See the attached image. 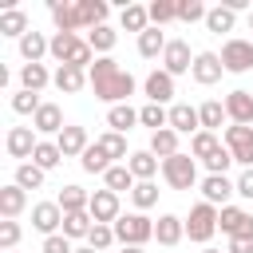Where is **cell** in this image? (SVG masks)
<instances>
[{
  "instance_id": "obj_6",
  "label": "cell",
  "mask_w": 253,
  "mask_h": 253,
  "mask_svg": "<svg viewBox=\"0 0 253 253\" xmlns=\"http://www.w3.org/2000/svg\"><path fill=\"white\" fill-rule=\"evenodd\" d=\"M221 67L229 75H245L253 67V40H241V36H229L221 43Z\"/></svg>"
},
{
  "instance_id": "obj_1",
  "label": "cell",
  "mask_w": 253,
  "mask_h": 253,
  "mask_svg": "<svg viewBox=\"0 0 253 253\" xmlns=\"http://www.w3.org/2000/svg\"><path fill=\"white\" fill-rule=\"evenodd\" d=\"M87 79H91L95 99H103V103H111V107L126 103V99L138 91V79H134L130 71H123L111 55H99V59L87 67Z\"/></svg>"
},
{
  "instance_id": "obj_21",
  "label": "cell",
  "mask_w": 253,
  "mask_h": 253,
  "mask_svg": "<svg viewBox=\"0 0 253 253\" xmlns=\"http://www.w3.org/2000/svg\"><path fill=\"white\" fill-rule=\"evenodd\" d=\"M28 32H32V24H28V12L24 8H4L0 12V36H8V40L20 43Z\"/></svg>"
},
{
  "instance_id": "obj_44",
  "label": "cell",
  "mask_w": 253,
  "mask_h": 253,
  "mask_svg": "<svg viewBox=\"0 0 253 253\" xmlns=\"http://www.w3.org/2000/svg\"><path fill=\"white\" fill-rule=\"evenodd\" d=\"M130 202H134V210H138V213L154 210V206H158V186H154V182H134Z\"/></svg>"
},
{
  "instance_id": "obj_12",
  "label": "cell",
  "mask_w": 253,
  "mask_h": 253,
  "mask_svg": "<svg viewBox=\"0 0 253 253\" xmlns=\"http://www.w3.org/2000/svg\"><path fill=\"white\" fill-rule=\"evenodd\" d=\"M190 75H194V83H198V87H213V83L225 75V67H221V55H217V51H198V55H194V67H190Z\"/></svg>"
},
{
  "instance_id": "obj_43",
  "label": "cell",
  "mask_w": 253,
  "mask_h": 253,
  "mask_svg": "<svg viewBox=\"0 0 253 253\" xmlns=\"http://www.w3.org/2000/svg\"><path fill=\"white\" fill-rule=\"evenodd\" d=\"M20 190H40L43 186V170L36 162H16V178H12Z\"/></svg>"
},
{
  "instance_id": "obj_38",
  "label": "cell",
  "mask_w": 253,
  "mask_h": 253,
  "mask_svg": "<svg viewBox=\"0 0 253 253\" xmlns=\"http://www.w3.org/2000/svg\"><path fill=\"white\" fill-rule=\"evenodd\" d=\"M198 119H202V130H213V134H217V130H221V123H225L229 115H225V103L206 99V103L198 107Z\"/></svg>"
},
{
  "instance_id": "obj_58",
  "label": "cell",
  "mask_w": 253,
  "mask_h": 253,
  "mask_svg": "<svg viewBox=\"0 0 253 253\" xmlns=\"http://www.w3.org/2000/svg\"><path fill=\"white\" fill-rule=\"evenodd\" d=\"M12 253H16V249H12Z\"/></svg>"
},
{
  "instance_id": "obj_34",
  "label": "cell",
  "mask_w": 253,
  "mask_h": 253,
  "mask_svg": "<svg viewBox=\"0 0 253 253\" xmlns=\"http://www.w3.org/2000/svg\"><path fill=\"white\" fill-rule=\"evenodd\" d=\"M233 28H237V12H233V8H225V4H213V8H210V16H206V32L221 36V32H233Z\"/></svg>"
},
{
  "instance_id": "obj_5",
  "label": "cell",
  "mask_w": 253,
  "mask_h": 253,
  "mask_svg": "<svg viewBox=\"0 0 253 253\" xmlns=\"http://www.w3.org/2000/svg\"><path fill=\"white\" fill-rule=\"evenodd\" d=\"M217 206H210V202H198L194 210H190V217H186V237L190 241H198V245H206L213 233H217Z\"/></svg>"
},
{
  "instance_id": "obj_48",
  "label": "cell",
  "mask_w": 253,
  "mask_h": 253,
  "mask_svg": "<svg viewBox=\"0 0 253 253\" xmlns=\"http://www.w3.org/2000/svg\"><path fill=\"white\" fill-rule=\"evenodd\" d=\"M16 245H20V221L0 217V253H12Z\"/></svg>"
},
{
  "instance_id": "obj_15",
  "label": "cell",
  "mask_w": 253,
  "mask_h": 253,
  "mask_svg": "<svg viewBox=\"0 0 253 253\" xmlns=\"http://www.w3.org/2000/svg\"><path fill=\"white\" fill-rule=\"evenodd\" d=\"M225 115H229V123H237V126H253V91H245V87L229 91V95H225Z\"/></svg>"
},
{
  "instance_id": "obj_45",
  "label": "cell",
  "mask_w": 253,
  "mask_h": 253,
  "mask_svg": "<svg viewBox=\"0 0 253 253\" xmlns=\"http://www.w3.org/2000/svg\"><path fill=\"white\" fill-rule=\"evenodd\" d=\"M150 28H162L170 20H178V0H150Z\"/></svg>"
},
{
  "instance_id": "obj_8",
  "label": "cell",
  "mask_w": 253,
  "mask_h": 253,
  "mask_svg": "<svg viewBox=\"0 0 253 253\" xmlns=\"http://www.w3.org/2000/svg\"><path fill=\"white\" fill-rule=\"evenodd\" d=\"M198 190H202V202H210V206L225 210V206H229V198L237 194V182H233L229 174H206V178L198 182Z\"/></svg>"
},
{
  "instance_id": "obj_2",
  "label": "cell",
  "mask_w": 253,
  "mask_h": 253,
  "mask_svg": "<svg viewBox=\"0 0 253 253\" xmlns=\"http://www.w3.org/2000/svg\"><path fill=\"white\" fill-rule=\"evenodd\" d=\"M51 59H55L59 67H63V63H71V67H83V71H87L99 55H95V51H91V43H87V40H79L75 32H55V36H51Z\"/></svg>"
},
{
  "instance_id": "obj_27",
  "label": "cell",
  "mask_w": 253,
  "mask_h": 253,
  "mask_svg": "<svg viewBox=\"0 0 253 253\" xmlns=\"http://www.w3.org/2000/svg\"><path fill=\"white\" fill-rule=\"evenodd\" d=\"M55 79V71H47V63H24L20 67V91H43L47 83Z\"/></svg>"
},
{
  "instance_id": "obj_50",
  "label": "cell",
  "mask_w": 253,
  "mask_h": 253,
  "mask_svg": "<svg viewBox=\"0 0 253 253\" xmlns=\"http://www.w3.org/2000/svg\"><path fill=\"white\" fill-rule=\"evenodd\" d=\"M202 166H206V174H225V170L233 166V154H229V146H221L217 154H210Z\"/></svg>"
},
{
  "instance_id": "obj_24",
  "label": "cell",
  "mask_w": 253,
  "mask_h": 253,
  "mask_svg": "<svg viewBox=\"0 0 253 253\" xmlns=\"http://www.w3.org/2000/svg\"><path fill=\"white\" fill-rule=\"evenodd\" d=\"M75 12H79V28H99V24H107L111 4L107 0H75Z\"/></svg>"
},
{
  "instance_id": "obj_46",
  "label": "cell",
  "mask_w": 253,
  "mask_h": 253,
  "mask_svg": "<svg viewBox=\"0 0 253 253\" xmlns=\"http://www.w3.org/2000/svg\"><path fill=\"white\" fill-rule=\"evenodd\" d=\"M206 16H210V8L202 4V0H178V20L182 24H206Z\"/></svg>"
},
{
  "instance_id": "obj_18",
  "label": "cell",
  "mask_w": 253,
  "mask_h": 253,
  "mask_svg": "<svg viewBox=\"0 0 253 253\" xmlns=\"http://www.w3.org/2000/svg\"><path fill=\"white\" fill-rule=\"evenodd\" d=\"M59 150H63V158H83V150L91 146V138H87V126H75V123H67L63 130H59Z\"/></svg>"
},
{
  "instance_id": "obj_25",
  "label": "cell",
  "mask_w": 253,
  "mask_h": 253,
  "mask_svg": "<svg viewBox=\"0 0 253 253\" xmlns=\"http://www.w3.org/2000/svg\"><path fill=\"white\" fill-rule=\"evenodd\" d=\"M119 28H123V32H138V36H142V32L150 28V8H146V4H130V0H126V4H123V12H119Z\"/></svg>"
},
{
  "instance_id": "obj_53",
  "label": "cell",
  "mask_w": 253,
  "mask_h": 253,
  "mask_svg": "<svg viewBox=\"0 0 253 253\" xmlns=\"http://www.w3.org/2000/svg\"><path fill=\"white\" fill-rule=\"evenodd\" d=\"M225 253H253V237H229Z\"/></svg>"
},
{
  "instance_id": "obj_33",
  "label": "cell",
  "mask_w": 253,
  "mask_h": 253,
  "mask_svg": "<svg viewBox=\"0 0 253 253\" xmlns=\"http://www.w3.org/2000/svg\"><path fill=\"white\" fill-rule=\"evenodd\" d=\"M55 202H59V210H63V213H79V210H87V206H91V194H87L83 186H75V182H71V186H59V198H55Z\"/></svg>"
},
{
  "instance_id": "obj_11",
  "label": "cell",
  "mask_w": 253,
  "mask_h": 253,
  "mask_svg": "<svg viewBox=\"0 0 253 253\" xmlns=\"http://www.w3.org/2000/svg\"><path fill=\"white\" fill-rule=\"evenodd\" d=\"M194 55H198V51H190L186 40H170L166 51H162V71H170V75L178 79V75H186V71L194 67Z\"/></svg>"
},
{
  "instance_id": "obj_40",
  "label": "cell",
  "mask_w": 253,
  "mask_h": 253,
  "mask_svg": "<svg viewBox=\"0 0 253 253\" xmlns=\"http://www.w3.org/2000/svg\"><path fill=\"white\" fill-rule=\"evenodd\" d=\"M103 186L115 190V194H123V190L130 194V190H134V174H130V166H126V162H115V166L103 174Z\"/></svg>"
},
{
  "instance_id": "obj_10",
  "label": "cell",
  "mask_w": 253,
  "mask_h": 253,
  "mask_svg": "<svg viewBox=\"0 0 253 253\" xmlns=\"http://www.w3.org/2000/svg\"><path fill=\"white\" fill-rule=\"evenodd\" d=\"M87 213H91L99 225H115V221L123 217L119 194H115V190H107V186H103V190H95V194H91V206H87Z\"/></svg>"
},
{
  "instance_id": "obj_4",
  "label": "cell",
  "mask_w": 253,
  "mask_h": 253,
  "mask_svg": "<svg viewBox=\"0 0 253 253\" xmlns=\"http://www.w3.org/2000/svg\"><path fill=\"white\" fill-rule=\"evenodd\" d=\"M115 237H119V245H142L146 249V241H154V221L146 217V213H123L119 221H115Z\"/></svg>"
},
{
  "instance_id": "obj_37",
  "label": "cell",
  "mask_w": 253,
  "mask_h": 253,
  "mask_svg": "<svg viewBox=\"0 0 253 253\" xmlns=\"http://www.w3.org/2000/svg\"><path fill=\"white\" fill-rule=\"evenodd\" d=\"M32 162H36L43 174H47V170H55V166L63 162V150H59V142H55V138H40V146H36Z\"/></svg>"
},
{
  "instance_id": "obj_55",
  "label": "cell",
  "mask_w": 253,
  "mask_h": 253,
  "mask_svg": "<svg viewBox=\"0 0 253 253\" xmlns=\"http://www.w3.org/2000/svg\"><path fill=\"white\" fill-rule=\"evenodd\" d=\"M75 253H99V249H91V245H79V249H75Z\"/></svg>"
},
{
  "instance_id": "obj_26",
  "label": "cell",
  "mask_w": 253,
  "mask_h": 253,
  "mask_svg": "<svg viewBox=\"0 0 253 253\" xmlns=\"http://www.w3.org/2000/svg\"><path fill=\"white\" fill-rule=\"evenodd\" d=\"M20 55H24V63H43V55H51V40L32 28V32L20 40Z\"/></svg>"
},
{
  "instance_id": "obj_13",
  "label": "cell",
  "mask_w": 253,
  "mask_h": 253,
  "mask_svg": "<svg viewBox=\"0 0 253 253\" xmlns=\"http://www.w3.org/2000/svg\"><path fill=\"white\" fill-rule=\"evenodd\" d=\"M142 95H146V103L166 107V103L174 99V75H170V71H162V67H154V71L142 79Z\"/></svg>"
},
{
  "instance_id": "obj_7",
  "label": "cell",
  "mask_w": 253,
  "mask_h": 253,
  "mask_svg": "<svg viewBox=\"0 0 253 253\" xmlns=\"http://www.w3.org/2000/svg\"><path fill=\"white\" fill-rule=\"evenodd\" d=\"M221 138H225L233 162H237L241 170H253V126H237V123H229Z\"/></svg>"
},
{
  "instance_id": "obj_51",
  "label": "cell",
  "mask_w": 253,
  "mask_h": 253,
  "mask_svg": "<svg viewBox=\"0 0 253 253\" xmlns=\"http://www.w3.org/2000/svg\"><path fill=\"white\" fill-rule=\"evenodd\" d=\"M43 253H75V245L63 233H51V237H43Z\"/></svg>"
},
{
  "instance_id": "obj_35",
  "label": "cell",
  "mask_w": 253,
  "mask_h": 253,
  "mask_svg": "<svg viewBox=\"0 0 253 253\" xmlns=\"http://www.w3.org/2000/svg\"><path fill=\"white\" fill-rule=\"evenodd\" d=\"M87 43H91V51H95V55H111V51H115V43H119V32H115L111 24H99V28H91V32H87Z\"/></svg>"
},
{
  "instance_id": "obj_47",
  "label": "cell",
  "mask_w": 253,
  "mask_h": 253,
  "mask_svg": "<svg viewBox=\"0 0 253 253\" xmlns=\"http://www.w3.org/2000/svg\"><path fill=\"white\" fill-rule=\"evenodd\" d=\"M40 107H43V99H40L36 91H16V95H12V111H16V115H36Z\"/></svg>"
},
{
  "instance_id": "obj_17",
  "label": "cell",
  "mask_w": 253,
  "mask_h": 253,
  "mask_svg": "<svg viewBox=\"0 0 253 253\" xmlns=\"http://www.w3.org/2000/svg\"><path fill=\"white\" fill-rule=\"evenodd\" d=\"M186 237V217H178V213H158V221H154V241L158 245H178Z\"/></svg>"
},
{
  "instance_id": "obj_30",
  "label": "cell",
  "mask_w": 253,
  "mask_h": 253,
  "mask_svg": "<svg viewBox=\"0 0 253 253\" xmlns=\"http://www.w3.org/2000/svg\"><path fill=\"white\" fill-rule=\"evenodd\" d=\"M107 126H111L115 134H126V130H134V126H138V111H134L130 103L107 107Z\"/></svg>"
},
{
  "instance_id": "obj_29",
  "label": "cell",
  "mask_w": 253,
  "mask_h": 253,
  "mask_svg": "<svg viewBox=\"0 0 253 253\" xmlns=\"http://www.w3.org/2000/svg\"><path fill=\"white\" fill-rule=\"evenodd\" d=\"M47 12H51L55 32H79V12H75V4H67V0H47Z\"/></svg>"
},
{
  "instance_id": "obj_41",
  "label": "cell",
  "mask_w": 253,
  "mask_h": 253,
  "mask_svg": "<svg viewBox=\"0 0 253 253\" xmlns=\"http://www.w3.org/2000/svg\"><path fill=\"white\" fill-rule=\"evenodd\" d=\"M138 123L150 126V134H154V130H166V126H170V111L158 107V103H142V107H138Z\"/></svg>"
},
{
  "instance_id": "obj_23",
  "label": "cell",
  "mask_w": 253,
  "mask_h": 253,
  "mask_svg": "<svg viewBox=\"0 0 253 253\" xmlns=\"http://www.w3.org/2000/svg\"><path fill=\"white\" fill-rule=\"evenodd\" d=\"M126 166H130V174H134V182H154V174L162 170V158H154L150 150H130V158H126Z\"/></svg>"
},
{
  "instance_id": "obj_32",
  "label": "cell",
  "mask_w": 253,
  "mask_h": 253,
  "mask_svg": "<svg viewBox=\"0 0 253 253\" xmlns=\"http://www.w3.org/2000/svg\"><path fill=\"white\" fill-rule=\"evenodd\" d=\"M95 146L111 158V162H126L130 158V150H126V134H115V130H103L99 138H95Z\"/></svg>"
},
{
  "instance_id": "obj_22",
  "label": "cell",
  "mask_w": 253,
  "mask_h": 253,
  "mask_svg": "<svg viewBox=\"0 0 253 253\" xmlns=\"http://www.w3.org/2000/svg\"><path fill=\"white\" fill-rule=\"evenodd\" d=\"M63 95H79L83 87H91V79H87V71L83 67H71V63H63V67H55V79H51Z\"/></svg>"
},
{
  "instance_id": "obj_9",
  "label": "cell",
  "mask_w": 253,
  "mask_h": 253,
  "mask_svg": "<svg viewBox=\"0 0 253 253\" xmlns=\"http://www.w3.org/2000/svg\"><path fill=\"white\" fill-rule=\"evenodd\" d=\"M36 146H40V134H36L32 126H8V134H4V150H8V158L32 162Z\"/></svg>"
},
{
  "instance_id": "obj_19",
  "label": "cell",
  "mask_w": 253,
  "mask_h": 253,
  "mask_svg": "<svg viewBox=\"0 0 253 253\" xmlns=\"http://www.w3.org/2000/svg\"><path fill=\"white\" fill-rule=\"evenodd\" d=\"M170 130H178V134H198L202 130V119H198V107H190V103H174L170 107Z\"/></svg>"
},
{
  "instance_id": "obj_42",
  "label": "cell",
  "mask_w": 253,
  "mask_h": 253,
  "mask_svg": "<svg viewBox=\"0 0 253 253\" xmlns=\"http://www.w3.org/2000/svg\"><path fill=\"white\" fill-rule=\"evenodd\" d=\"M79 166H83V174H107V170H111L115 162H111V158H107V154H103V150H99V146L91 142V146L83 150V158H79Z\"/></svg>"
},
{
  "instance_id": "obj_49",
  "label": "cell",
  "mask_w": 253,
  "mask_h": 253,
  "mask_svg": "<svg viewBox=\"0 0 253 253\" xmlns=\"http://www.w3.org/2000/svg\"><path fill=\"white\" fill-rule=\"evenodd\" d=\"M115 241H119V237H115V225H99V221H95V229H91V237H87V245L103 253V249H111Z\"/></svg>"
},
{
  "instance_id": "obj_31",
  "label": "cell",
  "mask_w": 253,
  "mask_h": 253,
  "mask_svg": "<svg viewBox=\"0 0 253 253\" xmlns=\"http://www.w3.org/2000/svg\"><path fill=\"white\" fill-rule=\"evenodd\" d=\"M178 138H182V134H178V130H170V126H166V130H154V134H150V146H146V150H150L154 158H162V162H166V158L182 154V150H178Z\"/></svg>"
},
{
  "instance_id": "obj_36",
  "label": "cell",
  "mask_w": 253,
  "mask_h": 253,
  "mask_svg": "<svg viewBox=\"0 0 253 253\" xmlns=\"http://www.w3.org/2000/svg\"><path fill=\"white\" fill-rule=\"evenodd\" d=\"M166 36H162V28H146L142 36H138V55L142 59H162V51H166Z\"/></svg>"
},
{
  "instance_id": "obj_56",
  "label": "cell",
  "mask_w": 253,
  "mask_h": 253,
  "mask_svg": "<svg viewBox=\"0 0 253 253\" xmlns=\"http://www.w3.org/2000/svg\"><path fill=\"white\" fill-rule=\"evenodd\" d=\"M249 32H253V8H249Z\"/></svg>"
},
{
  "instance_id": "obj_57",
  "label": "cell",
  "mask_w": 253,
  "mask_h": 253,
  "mask_svg": "<svg viewBox=\"0 0 253 253\" xmlns=\"http://www.w3.org/2000/svg\"><path fill=\"white\" fill-rule=\"evenodd\" d=\"M202 253H221V249H202Z\"/></svg>"
},
{
  "instance_id": "obj_28",
  "label": "cell",
  "mask_w": 253,
  "mask_h": 253,
  "mask_svg": "<svg viewBox=\"0 0 253 253\" xmlns=\"http://www.w3.org/2000/svg\"><path fill=\"white\" fill-rule=\"evenodd\" d=\"M91 229H95V217L87 213V210H79V213H63V237L67 241H87L91 237Z\"/></svg>"
},
{
  "instance_id": "obj_52",
  "label": "cell",
  "mask_w": 253,
  "mask_h": 253,
  "mask_svg": "<svg viewBox=\"0 0 253 253\" xmlns=\"http://www.w3.org/2000/svg\"><path fill=\"white\" fill-rule=\"evenodd\" d=\"M233 182H237V198H253V170H241Z\"/></svg>"
},
{
  "instance_id": "obj_54",
  "label": "cell",
  "mask_w": 253,
  "mask_h": 253,
  "mask_svg": "<svg viewBox=\"0 0 253 253\" xmlns=\"http://www.w3.org/2000/svg\"><path fill=\"white\" fill-rule=\"evenodd\" d=\"M123 253H146L142 245H123Z\"/></svg>"
},
{
  "instance_id": "obj_39",
  "label": "cell",
  "mask_w": 253,
  "mask_h": 253,
  "mask_svg": "<svg viewBox=\"0 0 253 253\" xmlns=\"http://www.w3.org/2000/svg\"><path fill=\"white\" fill-rule=\"evenodd\" d=\"M221 146H225V142H221L213 130H198V134L190 138V154H194L198 162H206V158H210V154H217Z\"/></svg>"
},
{
  "instance_id": "obj_14",
  "label": "cell",
  "mask_w": 253,
  "mask_h": 253,
  "mask_svg": "<svg viewBox=\"0 0 253 253\" xmlns=\"http://www.w3.org/2000/svg\"><path fill=\"white\" fill-rule=\"evenodd\" d=\"M32 229L43 233V237L59 233V229H63V210H59V202H36V206H32Z\"/></svg>"
},
{
  "instance_id": "obj_20",
  "label": "cell",
  "mask_w": 253,
  "mask_h": 253,
  "mask_svg": "<svg viewBox=\"0 0 253 253\" xmlns=\"http://www.w3.org/2000/svg\"><path fill=\"white\" fill-rule=\"evenodd\" d=\"M28 210V190H20L16 182H8V186H0V217H8V221H16L20 213Z\"/></svg>"
},
{
  "instance_id": "obj_16",
  "label": "cell",
  "mask_w": 253,
  "mask_h": 253,
  "mask_svg": "<svg viewBox=\"0 0 253 253\" xmlns=\"http://www.w3.org/2000/svg\"><path fill=\"white\" fill-rule=\"evenodd\" d=\"M63 126H67V123H63L59 103H43V107L32 115V130H36V134H43V138H47V134H55V138H59V130H63Z\"/></svg>"
},
{
  "instance_id": "obj_3",
  "label": "cell",
  "mask_w": 253,
  "mask_h": 253,
  "mask_svg": "<svg viewBox=\"0 0 253 253\" xmlns=\"http://www.w3.org/2000/svg\"><path fill=\"white\" fill-rule=\"evenodd\" d=\"M162 178H166V186L170 190H194L198 186V158L194 154H174V158H166L162 162Z\"/></svg>"
}]
</instances>
